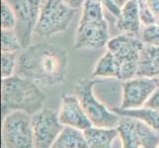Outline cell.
I'll use <instances>...</instances> for the list:
<instances>
[{
	"label": "cell",
	"mask_w": 159,
	"mask_h": 148,
	"mask_svg": "<svg viewBox=\"0 0 159 148\" xmlns=\"http://www.w3.org/2000/svg\"><path fill=\"white\" fill-rule=\"evenodd\" d=\"M67 52L52 43H40L22 49L18 56L17 75L35 81L39 85L52 86L66 77Z\"/></svg>",
	"instance_id": "6da1fadb"
},
{
	"label": "cell",
	"mask_w": 159,
	"mask_h": 148,
	"mask_svg": "<svg viewBox=\"0 0 159 148\" xmlns=\"http://www.w3.org/2000/svg\"><path fill=\"white\" fill-rule=\"evenodd\" d=\"M46 100L47 96L35 81L17 74L2 78L3 117L12 111H23L33 116L43 109Z\"/></svg>",
	"instance_id": "7a4b0ae2"
},
{
	"label": "cell",
	"mask_w": 159,
	"mask_h": 148,
	"mask_svg": "<svg viewBox=\"0 0 159 148\" xmlns=\"http://www.w3.org/2000/svg\"><path fill=\"white\" fill-rule=\"evenodd\" d=\"M110 40L109 27L99 0H86L75 36V49H99Z\"/></svg>",
	"instance_id": "3957f363"
},
{
	"label": "cell",
	"mask_w": 159,
	"mask_h": 148,
	"mask_svg": "<svg viewBox=\"0 0 159 148\" xmlns=\"http://www.w3.org/2000/svg\"><path fill=\"white\" fill-rule=\"evenodd\" d=\"M100 82V79H79L75 85V95L78 97L86 114L94 127L106 128H117L120 116L103 105L93 92L94 86Z\"/></svg>",
	"instance_id": "277c9868"
},
{
	"label": "cell",
	"mask_w": 159,
	"mask_h": 148,
	"mask_svg": "<svg viewBox=\"0 0 159 148\" xmlns=\"http://www.w3.org/2000/svg\"><path fill=\"white\" fill-rule=\"evenodd\" d=\"M77 11L70 9L60 0H43L35 34L50 38L66 31Z\"/></svg>",
	"instance_id": "5b68a950"
},
{
	"label": "cell",
	"mask_w": 159,
	"mask_h": 148,
	"mask_svg": "<svg viewBox=\"0 0 159 148\" xmlns=\"http://www.w3.org/2000/svg\"><path fill=\"white\" fill-rule=\"evenodd\" d=\"M2 142L6 148H35L31 114L23 111H12L5 114Z\"/></svg>",
	"instance_id": "8992f818"
},
{
	"label": "cell",
	"mask_w": 159,
	"mask_h": 148,
	"mask_svg": "<svg viewBox=\"0 0 159 148\" xmlns=\"http://www.w3.org/2000/svg\"><path fill=\"white\" fill-rule=\"evenodd\" d=\"M144 43L140 38L120 35L110 39L107 43V49L111 52L122 64L120 80L125 81L135 77L139 66L140 52Z\"/></svg>",
	"instance_id": "52a82bcc"
},
{
	"label": "cell",
	"mask_w": 159,
	"mask_h": 148,
	"mask_svg": "<svg viewBox=\"0 0 159 148\" xmlns=\"http://www.w3.org/2000/svg\"><path fill=\"white\" fill-rule=\"evenodd\" d=\"M123 148H158L159 132L139 119L120 116L117 125Z\"/></svg>",
	"instance_id": "ba28073f"
},
{
	"label": "cell",
	"mask_w": 159,
	"mask_h": 148,
	"mask_svg": "<svg viewBox=\"0 0 159 148\" xmlns=\"http://www.w3.org/2000/svg\"><path fill=\"white\" fill-rule=\"evenodd\" d=\"M43 0H12L7 2L12 7L16 16L15 33L21 43L22 47L31 46L33 33H35L40 17Z\"/></svg>",
	"instance_id": "9c48e42d"
},
{
	"label": "cell",
	"mask_w": 159,
	"mask_h": 148,
	"mask_svg": "<svg viewBox=\"0 0 159 148\" xmlns=\"http://www.w3.org/2000/svg\"><path fill=\"white\" fill-rule=\"evenodd\" d=\"M32 125L35 148H51L64 128L58 113L52 109H42L33 114Z\"/></svg>",
	"instance_id": "30bf717a"
},
{
	"label": "cell",
	"mask_w": 159,
	"mask_h": 148,
	"mask_svg": "<svg viewBox=\"0 0 159 148\" xmlns=\"http://www.w3.org/2000/svg\"><path fill=\"white\" fill-rule=\"evenodd\" d=\"M159 88L158 77H135L123 82L122 109H139L144 107L154 91Z\"/></svg>",
	"instance_id": "8fae6325"
},
{
	"label": "cell",
	"mask_w": 159,
	"mask_h": 148,
	"mask_svg": "<svg viewBox=\"0 0 159 148\" xmlns=\"http://www.w3.org/2000/svg\"><path fill=\"white\" fill-rule=\"evenodd\" d=\"M58 119L64 127H72L81 130H85L93 127L91 120L86 114L76 95L62 96Z\"/></svg>",
	"instance_id": "7c38bea8"
},
{
	"label": "cell",
	"mask_w": 159,
	"mask_h": 148,
	"mask_svg": "<svg viewBox=\"0 0 159 148\" xmlns=\"http://www.w3.org/2000/svg\"><path fill=\"white\" fill-rule=\"evenodd\" d=\"M141 24L138 0H128L120 7V15L116 22L117 29L125 35L140 38Z\"/></svg>",
	"instance_id": "4fadbf2b"
},
{
	"label": "cell",
	"mask_w": 159,
	"mask_h": 148,
	"mask_svg": "<svg viewBox=\"0 0 159 148\" xmlns=\"http://www.w3.org/2000/svg\"><path fill=\"white\" fill-rule=\"evenodd\" d=\"M135 76L159 77V47L143 46Z\"/></svg>",
	"instance_id": "5bb4252c"
},
{
	"label": "cell",
	"mask_w": 159,
	"mask_h": 148,
	"mask_svg": "<svg viewBox=\"0 0 159 148\" xmlns=\"http://www.w3.org/2000/svg\"><path fill=\"white\" fill-rule=\"evenodd\" d=\"M83 132L90 148H113L114 140L120 137L117 128H106L93 125Z\"/></svg>",
	"instance_id": "9a60e30c"
},
{
	"label": "cell",
	"mask_w": 159,
	"mask_h": 148,
	"mask_svg": "<svg viewBox=\"0 0 159 148\" xmlns=\"http://www.w3.org/2000/svg\"><path fill=\"white\" fill-rule=\"evenodd\" d=\"M92 74L96 78H116L120 80L122 64L118 58L107 49V52L96 62Z\"/></svg>",
	"instance_id": "2e32d148"
},
{
	"label": "cell",
	"mask_w": 159,
	"mask_h": 148,
	"mask_svg": "<svg viewBox=\"0 0 159 148\" xmlns=\"http://www.w3.org/2000/svg\"><path fill=\"white\" fill-rule=\"evenodd\" d=\"M51 148H90L83 130L64 127Z\"/></svg>",
	"instance_id": "e0dca14e"
},
{
	"label": "cell",
	"mask_w": 159,
	"mask_h": 148,
	"mask_svg": "<svg viewBox=\"0 0 159 148\" xmlns=\"http://www.w3.org/2000/svg\"><path fill=\"white\" fill-rule=\"evenodd\" d=\"M114 113L122 117H130L143 122L154 130L159 132V112L151 108L142 107L139 109H122L112 108Z\"/></svg>",
	"instance_id": "ac0fdd59"
},
{
	"label": "cell",
	"mask_w": 159,
	"mask_h": 148,
	"mask_svg": "<svg viewBox=\"0 0 159 148\" xmlns=\"http://www.w3.org/2000/svg\"><path fill=\"white\" fill-rule=\"evenodd\" d=\"M143 26L159 24V0H138Z\"/></svg>",
	"instance_id": "d6986e66"
},
{
	"label": "cell",
	"mask_w": 159,
	"mask_h": 148,
	"mask_svg": "<svg viewBox=\"0 0 159 148\" xmlns=\"http://www.w3.org/2000/svg\"><path fill=\"white\" fill-rule=\"evenodd\" d=\"M23 47L14 30H1V52H19Z\"/></svg>",
	"instance_id": "ffe728a7"
},
{
	"label": "cell",
	"mask_w": 159,
	"mask_h": 148,
	"mask_svg": "<svg viewBox=\"0 0 159 148\" xmlns=\"http://www.w3.org/2000/svg\"><path fill=\"white\" fill-rule=\"evenodd\" d=\"M18 52H2L1 54V68L2 78L13 76L17 68Z\"/></svg>",
	"instance_id": "44dd1931"
},
{
	"label": "cell",
	"mask_w": 159,
	"mask_h": 148,
	"mask_svg": "<svg viewBox=\"0 0 159 148\" xmlns=\"http://www.w3.org/2000/svg\"><path fill=\"white\" fill-rule=\"evenodd\" d=\"M140 39L144 45L159 47V24L143 26Z\"/></svg>",
	"instance_id": "7402d4cb"
},
{
	"label": "cell",
	"mask_w": 159,
	"mask_h": 148,
	"mask_svg": "<svg viewBox=\"0 0 159 148\" xmlns=\"http://www.w3.org/2000/svg\"><path fill=\"white\" fill-rule=\"evenodd\" d=\"M16 26V16L12 7L2 0L1 2V30H14Z\"/></svg>",
	"instance_id": "603a6c76"
},
{
	"label": "cell",
	"mask_w": 159,
	"mask_h": 148,
	"mask_svg": "<svg viewBox=\"0 0 159 148\" xmlns=\"http://www.w3.org/2000/svg\"><path fill=\"white\" fill-rule=\"evenodd\" d=\"M99 1L103 4L104 8H106L109 12H111L116 18L120 15V8L113 1V0H99Z\"/></svg>",
	"instance_id": "cb8c5ba5"
},
{
	"label": "cell",
	"mask_w": 159,
	"mask_h": 148,
	"mask_svg": "<svg viewBox=\"0 0 159 148\" xmlns=\"http://www.w3.org/2000/svg\"><path fill=\"white\" fill-rule=\"evenodd\" d=\"M144 107L151 108V109L156 110V111L159 112V88H157L154 91V93H153L151 97L149 98V100L146 102Z\"/></svg>",
	"instance_id": "d4e9b609"
},
{
	"label": "cell",
	"mask_w": 159,
	"mask_h": 148,
	"mask_svg": "<svg viewBox=\"0 0 159 148\" xmlns=\"http://www.w3.org/2000/svg\"><path fill=\"white\" fill-rule=\"evenodd\" d=\"M64 5H66L67 7L70 9L75 10V11H79L82 10L83 8L85 1L86 0H60Z\"/></svg>",
	"instance_id": "484cf974"
},
{
	"label": "cell",
	"mask_w": 159,
	"mask_h": 148,
	"mask_svg": "<svg viewBox=\"0 0 159 148\" xmlns=\"http://www.w3.org/2000/svg\"><path fill=\"white\" fill-rule=\"evenodd\" d=\"M113 1L115 2V3H116L117 5H118V6L120 8V7H122L123 6V5L125 3V2H127L128 1V0H113Z\"/></svg>",
	"instance_id": "4316f807"
},
{
	"label": "cell",
	"mask_w": 159,
	"mask_h": 148,
	"mask_svg": "<svg viewBox=\"0 0 159 148\" xmlns=\"http://www.w3.org/2000/svg\"><path fill=\"white\" fill-rule=\"evenodd\" d=\"M4 1H6V2H8V3H9V2L12 1V0H4Z\"/></svg>",
	"instance_id": "83f0119b"
},
{
	"label": "cell",
	"mask_w": 159,
	"mask_h": 148,
	"mask_svg": "<svg viewBox=\"0 0 159 148\" xmlns=\"http://www.w3.org/2000/svg\"><path fill=\"white\" fill-rule=\"evenodd\" d=\"M2 148H6V147H4V146H2Z\"/></svg>",
	"instance_id": "f1b7e54d"
},
{
	"label": "cell",
	"mask_w": 159,
	"mask_h": 148,
	"mask_svg": "<svg viewBox=\"0 0 159 148\" xmlns=\"http://www.w3.org/2000/svg\"><path fill=\"white\" fill-rule=\"evenodd\" d=\"M158 148H159V146H158Z\"/></svg>",
	"instance_id": "f546056e"
},
{
	"label": "cell",
	"mask_w": 159,
	"mask_h": 148,
	"mask_svg": "<svg viewBox=\"0 0 159 148\" xmlns=\"http://www.w3.org/2000/svg\"><path fill=\"white\" fill-rule=\"evenodd\" d=\"M158 78H159V77H158Z\"/></svg>",
	"instance_id": "4dcf8cb0"
}]
</instances>
